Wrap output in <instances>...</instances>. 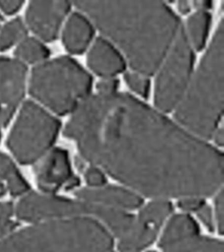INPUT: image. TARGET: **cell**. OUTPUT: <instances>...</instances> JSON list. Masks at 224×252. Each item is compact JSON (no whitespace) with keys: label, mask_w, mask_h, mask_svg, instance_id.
Instances as JSON below:
<instances>
[{"label":"cell","mask_w":224,"mask_h":252,"mask_svg":"<svg viewBox=\"0 0 224 252\" xmlns=\"http://www.w3.org/2000/svg\"><path fill=\"white\" fill-rule=\"evenodd\" d=\"M18 170L12 159L2 153H0V182L7 180L15 171Z\"/></svg>","instance_id":"7402d4cb"},{"label":"cell","mask_w":224,"mask_h":252,"mask_svg":"<svg viewBox=\"0 0 224 252\" xmlns=\"http://www.w3.org/2000/svg\"><path fill=\"white\" fill-rule=\"evenodd\" d=\"M216 217H217L218 229L222 233L224 232V227L223 191H222L216 198Z\"/></svg>","instance_id":"4316f807"},{"label":"cell","mask_w":224,"mask_h":252,"mask_svg":"<svg viewBox=\"0 0 224 252\" xmlns=\"http://www.w3.org/2000/svg\"><path fill=\"white\" fill-rule=\"evenodd\" d=\"M192 61V45L181 28L157 77L155 103L160 110L168 112L178 106L191 81Z\"/></svg>","instance_id":"52a82bcc"},{"label":"cell","mask_w":224,"mask_h":252,"mask_svg":"<svg viewBox=\"0 0 224 252\" xmlns=\"http://www.w3.org/2000/svg\"><path fill=\"white\" fill-rule=\"evenodd\" d=\"M76 195L86 202L117 209H135L143 202L135 193L117 187L83 189L77 191Z\"/></svg>","instance_id":"8fae6325"},{"label":"cell","mask_w":224,"mask_h":252,"mask_svg":"<svg viewBox=\"0 0 224 252\" xmlns=\"http://www.w3.org/2000/svg\"><path fill=\"white\" fill-rule=\"evenodd\" d=\"M118 86L117 81L115 79L106 77L105 79L100 81L97 84V90L101 94H110L116 92Z\"/></svg>","instance_id":"cb8c5ba5"},{"label":"cell","mask_w":224,"mask_h":252,"mask_svg":"<svg viewBox=\"0 0 224 252\" xmlns=\"http://www.w3.org/2000/svg\"><path fill=\"white\" fill-rule=\"evenodd\" d=\"M61 129L60 121L37 104H23L7 139V145L19 163L29 165L50 151Z\"/></svg>","instance_id":"5b68a950"},{"label":"cell","mask_w":224,"mask_h":252,"mask_svg":"<svg viewBox=\"0 0 224 252\" xmlns=\"http://www.w3.org/2000/svg\"><path fill=\"white\" fill-rule=\"evenodd\" d=\"M125 80L133 92L144 96L148 94L149 84L145 75L136 72H129L126 74Z\"/></svg>","instance_id":"ffe728a7"},{"label":"cell","mask_w":224,"mask_h":252,"mask_svg":"<svg viewBox=\"0 0 224 252\" xmlns=\"http://www.w3.org/2000/svg\"><path fill=\"white\" fill-rule=\"evenodd\" d=\"M70 8L66 1H32L27 8V23L41 39L55 40Z\"/></svg>","instance_id":"30bf717a"},{"label":"cell","mask_w":224,"mask_h":252,"mask_svg":"<svg viewBox=\"0 0 224 252\" xmlns=\"http://www.w3.org/2000/svg\"><path fill=\"white\" fill-rule=\"evenodd\" d=\"M163 252H224L223 242L196 236L164 249Z\"/></svg>","instance_id":"e0dca14e"},{"label":"cell","mask_w":224,"mask_h":252,"mask_svg":"<svg viewBox=\"0 0 224 252\" xmlns=\"http://www.w3.org/2000/svg\"><path fill=\"white\" fill-rule=\"evenodd\" d=\"M5 192H6V187L2 183L0 182V197L3 196Z\"/></svg>","instance_id":"1f68e13d"},{"label":"cell","mask_w":224,"mask_h":252,"mask_svg":"<svg viewBox=\"0 0 224 252\" xmlns=\"http://www.w3.org/2000/svg\"><path fill=\"white\" fill-rule=\"evenodd\" d=\"M172 210V207L170 202L164 200L155 201L149 203L141 211L137 220L159 229Z\"/></svg>","instance_id":"ac0fdd59"},{"label":"cell","mask_w":224,"mask_h":252,"mask_svg":"<svg viewBox=\"0 0 224 252\" xmlns=\"http://www.w3.org/2000/svg\"><path fill=\"white\" fill-rule=\"evenodd\" d=\"M88 64L96 74L110 77L117 74L125 68L123 58L109 42L97 39L88 57Z\"/></svg>","instance_id":"7c38bea8"},{"label":"cell","mask_w":224,"mask_h":252,"mask_svg":"<svg viewBox=\"0 0 224 252\" xmlns=\"http://www.w3.org/2000/svg\"><path fill=\"white\" fill-rule=\"evenodd\" d=\"M0 252H88L79 234L64 220L36 222L2 238Z\"/></svg>","instance_id":"8992f818"},{"label":"cell","mask_w":224,"mask_h":252,"mask_svg":"<svg viewBox=\"0 0 224 252\" xmlns=\"http://www.w3.org/2000/svg\"><path fill=\"white\" fill-rule=\"evenodd\" d=\"M27 67L10 58L0 59V127L9 123L24 96Z\"/></svg>","instance_id":"ba28073f"},{"label":"cell","mask_w":224,"mask_h":252,"mask_svg":"<svg viewBox=\"0 0 224 252\" xmlns=\"http://www.w3.org/2000/svg\"><path fill=\"white\" fill-rule=\"evenodd\" d=\"M215 140L218 145H222L224 143V132L223 129H220L215 135Z\"/></svg>","instance_id":"f546056e"},{"label":"cell","mask_w":224,"mask_h":252,"mask_svg":"<svg viewBox=\"0 0 224 252\" xmlns=\"http://www.w3.org/2000/svg\"><path fill=\"white\" fill-rule=\"evenodd\" d=\"M181 11L183 12L188 11L190 9V3L188 1H181L179 4Z\"/></svg>","instance_id":"4dcf8cb0"},{"label":"cell","mask_w":224,"mask_h":252,"mask_svg":"<svg viewBox=\"0 0 224 252\" xmlns=\"http://www.w3.org/2000/svg\"><path fill=\"white\" fill-rule=\"evenodd\" d=\"M0 139H1V133H0Z\"/></svg>","instance_id":"d6a6232c"},{"label":"cell","mask_w":224,"mask_h":252,"mask_svg":"<svg viewBox=\"0 0 224 252\" xmlns=\"http://www.w3.org/2000/svg\"><path fill=\"white\" fill-rule=\"evenodd\" d=\"M26 25L17 18L3 26L0 31V50H7L26 38Z\"/></svg>","instance_id":"d6986e66"},{"label":"cell","mask_w":224,"mask_h":252,"mask_svg":"<svg viewBox=\"0 0 224 252\" xmlns=\"http://www.w3.org/2000/svg\"><path fill=\"white\" fill-rule=\"evenodd\" d=\"M203 205L204 202L201 198H195V197L182 198V200L179 202V206L181 208L189 211H197Z\"/></svg>","instance_id":"d4e9b609"},{"label":"cell","mask_w":224,"mask_h":252,"mask_svg":"<svg viewBox=\"0 0 224 252\" xmlns=\"http://www.w3.org/2000/svg\"><path fill=\"white\" fill-rule=\"evenodd\" d=\"M92 79L73 59L60 57L39 64L31 75L29 90L45 106L64 115L73 112L85 99Z\"/></svg>","instance_id":"277c9868"},{"label":"cell","mask_w":224,"mask_h":252,"mask_svg":"<svg viewBox=\"0 0 224 252\" xmlns=\"http://www.w3.org/2000/svg\"><path fill=\"white\" fill-rule=\"evenodd\" d=\"M14 208L10 202L0 203V228L11 220Z\"/></svg>","instance_id":"484cf974"},{"label":"cell","mask_w":224,"mask_h":252,"mask_svg":"<svg viewBox=\"0 0 224 252\" xmlns=\"http://www.w3.org/2000/svg\"></svg>","instance_id":"836d02e7"},{"label":"cell","mask_w":224,"mask_h":252,"mask_svg":"<svg viewBox=\"0 0 224 252\" xmlns=\"http://www.w3.org/2000/svg\"><path fill=\"white\" fill-rule=\"evenodd\" d=\"M125 53L136 72L158 70L181 28L176 15L157 1L74 2Z\"/></svg>","instance_id":"7a4b0ae2"},{"label":"cell","mask_w":224,"mask_h":252,"mask_svg":"<svg viewBox=\"0 0 224 252\" xmlns=\"http://www.w3.org/2000/svg\"><path fill=\"white\" fill-rule=\"evenodd\" d=\"M17 60L23 63H29L31 64L44 63L50 52L42 42L38 39L32 37H26L21 43L15 51Z\"/></svg>","instance_id":"2e32d148"},{"label":"cell","mask_w":224,"mask_h":252,"mask_svg":"<svg viewBox=\"0 0 224 252\" xmlns=\"http://www.w3.org/2000/svg\"><path fill=\"white\" fill-rule=\"evenodd\" d=\"M86 182L90 186L94 187V188L101 187L105 183V177L103 173L99 169L90 168L88 169L85 175Z\"/></svg>","instance_id":"603a6c76"},{"label":"cell","mask_w":224,"mask_h":252,"mask_svg":"<svg viewBox=\"0 0 224 252\" xmlns=\"http://www.w3.org/2000/svg\"><path fill=\"white\" fill-rule=\"evenodd\" d=\"M6 181L7 189L13 196H21L28 192L29 190L28 183L23 178L18 170L15 171Z\"/></svg>","instance_id":"44dd1931"},{"label":"cell","mask_w":224,"mask_h":252,"mask_svg":"<svg viewBox=\"0 0 224 252\" xmlns=\"http://www.w3.org/2000/svg\"><path fill=\"white\" fill-rule=\"evenodd\" d=\"M224 39L222 22L175 113L185 127L206 139L215 133L223 110Z\"/></svg>","instance_id":"3957f363"},{"label":"cell","mask_w":224,"mask_h":252,"mask_svg":"<svg viewBox=\"0 0 224 252\" xmlns=\"http://www.w3.org/2000/svg\"><path fill=\"white\" fill-rule=\"evenodd\" d=\"M37 165V183L44 192L54 193L62 187L72 189L77 186L79 181L72 174L67 152L62 148L51 150L40 159Z\"/></svg>","instance_id":"9c48e42d"},{"label":"cell","mask_w":224,"mask_h":252,"mask_svg":"<svg viewBox=\"0 0 224 252\" xmlns=\"http://www.w3.org/2000/svg\"><path fill=\"white\" fill-rule=\"evenodd\" d=\"M23 1H0V9L5 14L12 15L18 11L22 7Z\"/></svg>","instance_id":"f1b7e54d"},{"label":"cell","mask_w":224,"mask_h":252,"mask_svg":"<svg viewBox=\"0 0 224 252\" xmlns=\"http://www.w3.org/2000/svg\"><path fill=\"white\" fill-rule=\"evenodd\" d=\"M94 31L91 24L84 15L72 14L66 23L63 33L64 46L69 52L79 54L87 48Z\"/></svg>","instance_id":"4fadbf2b"},{"label":"cell","mask_w":224,"mask_h":252,"mask_svg":"<svg viewBox=\"0 0 224 252\" xmlns=\"http://www.w3.org/2000/svg\"><path fill=\"white\" fill-rule=\"evenodd\" d=\"M64 130L80 154L114 179L163 200L210 196L224 181V156L127 94L88 96Z\"/></svg>","instance_id":"6da1fadb"},{"label":"cell","mask_w":224,"mask_h":252,"mask_svg":"<svg viewBox=\"0 0 224 252\" xmlns=\"http://www.w3.org/2000/svg\"><path fill=\"white\" fill-rule=\"evenodd\" d=\"M209 23V14L204 9L199 10L189 18L186 33L191 45L194 48L200 49L203 47Z\"/></svg>","instance_id":"9a60e30c"},{"label":"cell","mask_w":224,"mask_h":252,"mask_svg":"<svg viewBox=\"0 0 224 252\" xmlns=\"http://www.w3.org/2000/svg\"><path fill=\"white\" fill-rule=\"evenodd\" d=\"M198 216L199 217L200 220L204 222L206 226L210 230L213 229L214 223L213 220H212V212L209 207L203 205L200 207L197 210Z\"/></svg>","instance_id":"83f0119b"},{"label":"cell","mask_w":224,"mask_h":252,"mask_svg":"<svg viewBox=\"0 0 224 252\" xmlns=\"http://www.w3.org/2000/svg\"><path fill=\"white\" fill-rule=\"evenodd\" d=\"M196 222L187 215H178L170 220L161 238L160 248L163 250L198 236Z\"/></svg>","instance_id":"5bb4252c"}]
</instances>
